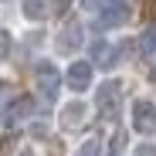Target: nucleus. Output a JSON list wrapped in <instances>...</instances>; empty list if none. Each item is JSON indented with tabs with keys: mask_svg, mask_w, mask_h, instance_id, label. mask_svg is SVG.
<instances>
[{
	"mask_svg": "<svg viewBox=\"0 0 156 156\" xmlns=\"http://www.w3.org/2000/svg\"><path fill=\"white\" fill-rule=\"evenodd\" d=\"M133 17V4L129 0H105L98 7V27H122Z\"/></svg>",
	"mask_w": 156,
	"mask_h": 156,
	"instance_id": "nucleus-5",
	"label": "nucleus"
},
{
	"mask_svg": "<svg viewBox=\"0 0 156 156\" xmlns=\"http://www.w3.org/2000/svg\"><path fill=\"white\" fill-rule=\"evenodd\" d=\"M51 14V0H24V17L27 20H44Z\"/></svg>",
	"mask_w": 156,
	"mask_h": 156,
	"instance_id": "nucleus-10",
	"label": "nucleus"
},
{
	"mask_svg": "<svg viewBox=\"0 0 156 156\" xmlns=\"http://www.w3.org/2000/svg\"><path fill=\"white\" fill-rule=\"evenodd\" d=\"M31 112H34V102H31L27 95L10 98L7 105L0 109V126H4V129H17L24 119H31Z\"/></svg>",
	"mask_w": 156,
	"mask_h": 156,
	"instance_id": "nucleus-6",
	"label": "nucleus"
},
{
	"mask_svg": "<svg viewBox=\"0 0 156 156\" xmlns=\"http://www.w3.org/2000/svg\"><path fill=\"white\" fill-rule=\"evenodd\" d=\"M119 102H122V82H115V78H109V82H102L98 92H95V109L102 115H115L119 112Z\"/></svg>",
	"mask_w": 156,
	"mask_h": 156,
	"instance_id": "nucleus-3",
	"label": "nucleus"
},
{
	"mask_svg": "<svg viewBox=\"0 0 156 156\" xmlns=\"http://www.w3.org/2000/svg\"><path fill=\"white\" fill-rule=\"evenodd\" d=\"M14 156H34V149H31V146H24V149H17Z\"/></svg>",
	"mask_w": 156,
	"mask_h": 156,
	"instance_id": "nucleus-16",
	"label": "nucleus"
},
{
	"mask_svg": "<svg viewBox=\"0 0 156 156\" xmlns=\"http://www.w3.org/2000/svg\"><path fill=\"white\" fill-rule=\"evenodd\" d=\"M139 48H143V55H156V24H149L139 34Z\"/></svg>",
	"mask_w": 156,
	"mask_h": 156,
	"instance_id": "nucleus-11",
	"label": "nucleus"
},
{
	"mask_svg": "<svg viewBox=\"0 0 156 156\" xmlns=\"http://www.w3.org/2000/svg\"><path fill=\"white\" fill-rule=\"evenodd\" d=\"M133 129L139 136H156V102L153 98L133 102Z\"/></svg>",
	"mask_w": 156,
	"mask_h": 156,
	"instance_id": "nucleus-2",
	"label": "nucleus"
},
{
	"mask_svg": "<svg viewBox=\"0 0 156 156\" xmlns=\"http://www.w3.org/2000/svg\"><path fill=\"white\" fill-rule=\"evenodd\" d=\"M75 156H102V143H98V139H85L82 149H78Z\"/></svg>",
	"mask_w": 156,
	"mask_h": 156,
	"instance_id": "nucleus-13",
	"label": "nucleus"
},
{
	"mask_svg": "<svg viewBox=\"0 0 156 156\" xmlns=\"http://www.w3.org/2000/svg\"><path fill=\"white\" fill-rule=\"evenodd\" d=\"M10 51H14V34L0 27V65H4V61L10 58Z\"/></svg>",
	"mask_w": 156,
	"mask_h": 156,
	"instance_id": "nucleus-12",
	"label": "nucleus"
},
{
	"mask_svg": "<svg viewBox=\"0 0 156 156\" xmlns=\"http://www.w3.org/2000/svg\"><path fill=\"white\" fill-rule=\"evenodd\" d=\"M58 119H61V126H65V129H75V126H82V122L88 119V105H85L82 98H78V102H68V105L61 109V115H58Z\"/></svg>",
	"mask_w": 156,
	"mask_h": 156,
	"instance_id": "nucleus-9",
	"label": "nucleus"
},
{
	"mask_svg": "<svg viewBox=\"0 0 156 156\" xmlns=\"http://www.w3.org/2000/svg\"><path fill=\"white\" fill-rule=\"evenodd\" d=\"M61 71L55 68V61H37L34 65V85H37V95L44 102H55L58 92H61Z\"/></svg>",
	"mask_w": 156,
	"mask_h": 156,
	"instance_id": "nucleus-1",
	"label": "nucleus"
},
{
	"mask_svg": "<svg viewBox=\"0 0 156 156\" xmlns=\"http://www.w3.org/2000/svg\"><path fill=\"white\" fill-rule=\"evenodd\" d=\"M136 156H156V146H139Z\"/></svg>",
	"mask_w": 156,
	"mask_h": 156,
	"instance_id": "nucleus-15",
	"label": "nucleus"
},
{
	"mask_svg": "<svg viewBox=\"0 0 156 156\" xmlns=\"http://www.w3.org/2000/svg\"><path fill=\"white\" fill-rule=\"evenodd\" d=\"M82 4H85V7H98V0H82Z\"/></svg>",
	"mask_w": 156,
	"mask_h": 156,
	"instance_id": "nucleus-17",
	"label": "nucleus"
},
{
	"mask_svg": "<svg viewBox=\"0 0 156 156\" xmlns=\"http://www.w3.org/2000/svg\"><path fill=\"white\" fill-rule=\"evenodd\" d=\"M92 75H95V65L92 61H71L68 71H65V85L71 92H88L92 88Z\"/></svg>",
	"mask_w": 156,
	"mask_h": 156,
	"instance_id": "nucleus-7",
	"label": "nucleus"
},
{
	"mask_svg": "<svg viewBox=\"0 0 156 156\" xmlns=\"http://www.w3.org/2000/svg\"><path fill=\"white\" fill-rule=\"evenodd\" d=\"M119 58H122L119 44L95 41V48H92V65H95V68H115V65H119Z\"/></svg>",
	"mask_w": 156,
	"mask_h": 156,
	"instance_id": "nucleus-8",
	"label": "nucleus"
},
{
	"mask_svg": "<svg viewBox=\"0 0 156 156\" xmlns=\"http://www.w3.org/2000/svg\"><path fill=\"white\" fill-rule=\"evenodd\" d=\"M7 95H10V82H4V78H0V102H7Z\"/></svg>",
	"mask_w": 156,
	"mask_h": 156,
	"instance_id": "nucleus-14",
	"label": "nucleus"
},
{
	"mask_svg": "<svg viewBox=\"0 0 156 156\" xmlns=\"http://www.w3.org/2000/svg\"><path fill=\"white\" fill-rule=\"evenodd\" d=\"M82 41H85V27H82V20H78V17H68V20L61 24L58 37H55V48L61 51V55H71V51L82 48Z\"/></svg>",
	"mask_w": 156,
	"mask_h": 156,
	"instance_id": "nucleus-4",
	"label": "nucleus"
}]
</instances>
